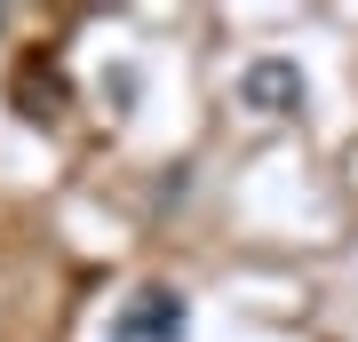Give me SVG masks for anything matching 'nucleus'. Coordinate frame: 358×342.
I'll return each mask as SVG.
<instances>
[{
  "label": "nucleus",
  "instance_id": "nucleus-1",
  "mask_svg": "<svg viewBox=\"0 0 358 342\" xmlns=\"http://www.w3.org/2000/svg\"><path fill=\"white\" fill-rule=\"evenodd\" d=\"M112 342H183V294L176 287H143L112 318Z\"/></svg>",
  "mask_w": 358,
  "mask_h": 342
},
{
  "label": "nucleus",
  "instance_id": "nucleus-2",
  "mask_svg": "<svg viewBox=\"0 0 358 342\" xmlns=\"http://www.w3.org/2000/svg\"><path fill=\"white\" fill-rule=\"evenodd\" d=\"M239 96H247V112H303V72L287 56H255L239 72Z\"/></svg>",
  "mask_w": 358,
  "mask_h": 342
},
{
  "label": "nucleus",
  "instance_id": "nucleus-3",
  "mask_svg": "<svg viewBox=\"0 0 358 342\" xmlns=\"http://www.w3.org/2000/svg\"><path fill=\"white\" fill-rule=\"evenodd\" d=\"M0 24H8V16H0Z\"/></svg>",
  "mask_w": 358,
  "mask_h": 342
}]
</instances>
